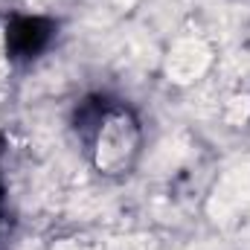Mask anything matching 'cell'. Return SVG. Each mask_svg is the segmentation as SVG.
<instances>
[{"mask_svg":"<svg viewBox=\"0 0 250 250\" xmlns=\"http://www.w3.org/2000/svg\"><path fill=\"white\" fill-rule=\"evenodd\" d=\"M207 67H209V50L201 41H181V44H175V50L169 53V62H166L169 76L178 84L195 82Z\"/></svg>","mask_w":250,"mask_h":250,"instance_id":"obj_1","label":"cell"},{"mask_svg":"<svg viewBox=\"0 0 250 250\" xmlns=\"http://www.w3.org/2000/svg\"><path fill=\"white\" fill-rule=\"evenodd\" d=\"M250 114V99L245 96V99H233V114H230V120L233 123H245Z\"/></svg>","mask_w":250,"mask_h":250,"instance_id":"obj_2","label":"cell"}]
</instances>
